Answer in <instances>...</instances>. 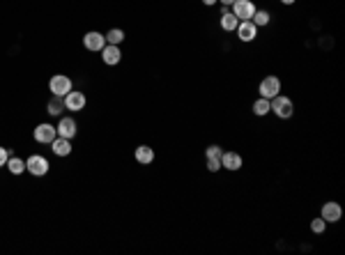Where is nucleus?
<instances>
[{
  "label": "nucleus",
  "mask_w": 345,
  "mask_h": 255,
  "mask_svg": "<svg viewBox=\"0 0 345 255\" xmlns=\"http://www.w3.org/2000/svg\"><path fill=\"white\" fill-rule=\"evenodd\" d=\"M106 37V44H120L122 39H125V32L120 30V28H113V30H108V35H104Z\"/></svg>",
  "instance_id": "nucleus-20"
},
{
  "label": "nucleus",
  "mask_w": 345,
  "mask_h": 255,
  "mask_svg": "<svg viewBox=\"0 0 345 255\" xmlns=\"http://www.w3.org/2000/svg\"><path fill=\"white\" fill-rule=\"evenodd\" d=\"M281 3H283V5H295L297 0H281Z\"/></svg>",
  "instance_id": "nucleus-28"
},
{
  "label": "nucleus",
  "mask_w": 345,
  "mask_h": 255,
  "mask_svg": "<svg viewBox=\"0 0 345 255\" xmlns=\"http://www.w3.org/2000/svg\"><path fill=\"white\" fill-rule=\"evenodd\" d=\"M237 25H240V19H237L233 12H225V14L221 16V28H223L225 32H235Z\"/></svg>",
  "instance_id": "nucleus-16"
},
{
  "label": "nucleus",
  "mask_w": 345,
  "mask_h": 255,
  "mask_svg": "<svg viewBox=\"0 0 345 255\" xmlns=\"http://www.w3.org/2000/svg\"><path fill=\"white\" fill-rule=\"evenodd\" d=\"M136 161H138V163H143V165H150L152 161H155V150H152V147H147V145L136 147Z\"/></svg>",
  "instance_id": "nucleus-15"
},
{
  "label": "nucleus",
  "mask_w": 345,
  "mask_h": 255,
  "mask_svg": "<svg viewBox=\"0 0 345 255\" xmlns=\"http://www.w3.org/2000/svg\"><path fill=\"white\" fill-rule=\"evenodd\" d=\"M7 168H10V173H14V175H21L25 170V161H21L19 156H10V159H7Z\"/></svg>",
  "instance_id": "nucleus-19"
},
{
  "label": "nucleus",
  "mask_w": 345,
  "mask_h": 255,
  "mask_svg": "<svg viewBox=\"0 0 345 255\" xmlns=\"http://www.w3.org/2000/svg\"><path fill=\"white\" fill-rule=\"evenodd\" d=\"M221 154H223V150H221L219 145H210V147H207V159H221Z\"/></svg>",
  "instance_id": "nucleus-23"
},
{
  "label": "nucleus",
  "mask_w": 345,
  "mask_h": 255,
  "mask_svg": "<svg viewBox=\"0 0 345 255\" xmlns=\"http://www.w3.org/2000/svg\"><path fill=\"white\" fill-rule=\"evenodd\" d=\"M235 32H237V37H240V41H253L255 37H258V28H255L251 21H240Z\"/></svg>",
  "instance_id": "nucleus-7"
},
{
  "label": "nucleus",
  "mask_w": 345,
  "mask_h": 255,
  "mask_svg": "<svg viewBox=\"0 0 345 255\" xmlns=\"http://www.w3.org/2000/svg\"><path fill=\"white\" fill-rule=\"evenodd\" d=\"M83 46H85L88 51H101V49L106 46V37L101 35V32L92 30V32H88V35L83 37Z\"/></svg>",
  "instance_id": "nucleus-10"
},
{
  "label": "nucleus",
  "mask_w": 345,
  "mask_h": 255,
  "mask_svg": "<svg viewBox=\"0 0 345 255\" xmlns=\"http://www.w3.org/2000/svg\"><path fill=\"white\" fill-rule=\"evenodd\" d=\"M253 113H255L258 117L267 115V113H270V99H265V97L255 99V101H253Z\"/></svg>",
  "instance_id": "nucleus-18"
},
{
  "label": "nucleus",
  "mask_w": 345,
  "mask_h": 255,
  "mask_svg": "<svg viewBox=\"0 0 345 255\" xmlns=\"http://www.w3.org/2000/svg\"><path fill=\"white\" fill-rule=\"evenodd\" d=\"M233 3H235V0H221V5H225V7H230Z\"/></svg>",
  "instance_id": "nucleus-27"
},
{
  "label": "nucleus",
  "mask_w": 345,
  "mask_h": 255,
  "mask_svg": "<svg viewBox=\"0 0 345 255\" xmlns=\"http://www.w3.org/2000/svg\"><path fill=\"white\" fill-rule=\"evenodd\" d=\"M207 168H210L212 173H216V170H221V159H207Z\"/></svg>",
  "instance_id": "nucleus-24"
},
{
  "label": "nucleus",
  "mask_w": 345,
  "mask_h": 255,
  "mask_svg": "<svg viewBox=\"0 0 345 255\" xmlns=\"http://www.w3.org/2000/svg\"><path fill=\"white\" fill-rule=\"evenodd\" d=\"M279 92H281V80L276 78V76H265V78L260 80V97L272 99V97H276Z\"/></svg>",
  "instance_id": "nucleus-5"
},
{
  "label": "nucleus",
  "mask_w": 345,
  "mask_h": 255,
  "mask_svg": "<svg viewBox=\"0 0 345 255\" xmlns=\"http://www.w3.org/2000/svg\"><path fill=\"white\" fill-rule=\"evenodd\" d=\"M340 216H343V209H340L338 202H325L322 205V219H325V223H338Z\"/></svg>",
  "instance_id": "nucleus-8"
},
{
  "label": "nucleus",
  "mask_w": 345,
  "mask_h": 255,
  "mask_svg": "<svg viewBox=\"0 0 345 255\" xmlns=\"http://www.w3.org/2000/svg\"><path fill=\"white\" fill-rule=\"evenodd\" d=\"M101 58H104L106 65H118V62H120V58H122V53H120V49H118L115 44H106L104 49H101Z\"/></svg>",
  "instance_id": "nucleus-13"
},
{
  "label": "nucleus",
  "mask_w": 345,
  "mask_h": 255,
  "mask_svg": "<svg viewBox=\"0 0 345 255\" xmlns=\"http://www.w3.org/2000/svg\"><path fill=\"white\" fill-rule=\"evenodd\" d=\"M7 159H10V152H7L5 147H0V168L7 165Z\"/></svg>",
  "instance_id": "nucleus-25"
},
{
  "label": "nucleus",
  "mask_w": 345,
  "mask_h": 255,
  "mask_svg": "<svg viewBox=\"0 0 345 255\" xmlns=\"http://www.w3.org/2000/svg\"><path fill=\"white\" fill-rule=\"evenodd\" d=\"M51 150H53L58 156H69V154H71V143H69L67 138L55 136V140L51 143Z\"/></svg>",
  "instance_id": "nucleus-14"
},
{
  "label": "nucleus",
  "mask_w": 345,
  "mask_h": 255,
  "mask_svg": "<svg viewBox=\"0 0 345 255\" xmlns=\"http://www.w3.org/2000/svg\"><path fill=\"white\" fill-rule=\"evenodd\" d=\"M242 156L237 154V152H223L221 154V165H223L225 170H240L242 168Z\"/></svg>",
  "instance_id": "nucleus-12"
},
{
  "label": "nucleus",
  "mask_w": 345,
  "mask_h": 255,
  "mask_svg": "<svg viewBox=\"0 0 345 255\" xmlns=\"http://www.w3.org/2000/svg\"><path fill=\"white\" fill-rule=\"evenodd\" d=\"M62 101H65V108L67 110H74V113H76V110H83L85 108V95H83V92H67V95L65 97H62Z\"/></svg>",
  "instance_id": "nucleus-6"
},
{
  "label": "nucleus",
  "mask_w": 345,
  "mask_h": 255,
  "mask_svg": "<svg viewBox=\"0 0 345 255\" xmlns=\"http://www.w3.org/2000/svg\"><path fill=\"white\" fill-rule=\"evenodd\" d=\"M230 7H233V14L240 21H251V16L255 14V5L251 0H235Z\"/></svg>",
  "instance_id": "nucleus-3"
},
{
  "label": "nucleus",
  "mask_w": 345,
  "mask_h": 255,
  "mask_svg": "<svg viewBox=\"0 0 345 255\" xmlns=\"http://www.w3.org/2000/svg\"><path fill=\"white\" fill-rule=\"evenodd\" d=\"M219 0H203V5H207V7H212V5H216Z\"/></svg>",
  "instance_id": "nucleus-26"
},
{
  "label": "nucleus",
  "mask_w": 345,
  "mask_h": 255,
  "mask_svg": "<svg viewBox=\"0 0 345 255\" xmlns=\"http://www.w3.org/2000/svg\"><path fill=\"white\" fill-rule=\"evenodd\" d=\"M270 110L276 117H281V120H288V117H292V113H295V106H292V99H288V97H283V95H276L270 99Z\"/></svg>",
  "instance_id": "nucleus-1"
},
{
  "label": "nucleus",
  "mask_w": 345,
  "mask_h": 255,
  "mask_svg": "<svg viewBox=\"0 0 345 255\" xmlns=\"http://www.w3.org/2000/svg\"><path fill=\"white\" fill-rule=\"evenodd\" d=\"M55 129H58V136H60V138L71 140V138L76 136V122H74V117H62L60 124L55 126Z\"/></svg>",
  "instance_id": "nucleus-11"
},
{
  "label": "nucleus",
  "mask_w": 345,
  "mask_h": 255,
  "mask_svg": "<svg viewBox=\"0 0 345 255\" xmlns=\"http://www.w3.org/2000/svg\"><path fill=\"white\" fill-rule=\"evenodd\" d=\"M270 19L272 16H270V12L267 10H255V14L251 16V23H253L255 28H262V25L270 23Z\"/></svg>",
  "instance_id": "nucleus-17"
},
{
  "label": "nucleus",
  "mask_w": 345,
  "mask_h": 255,
  "mask_svg": "<svg viewBox=\"0 0 345 255\" xmlns=\"http://www.w3.org/2000/svg\"><path fill=\"white\" fill-rule=\"evenodd\" d=\"M62 106H65V101H60V97H55V99L49 104V113H51V115H60Z\"/></svg>",
  "instance_id": "nucleus-21"
},
{
  "label": "nucleus",
  "mask_w": 345,
  "mask_h": 255,
  "mask_svg": "<svg viewBox=\"0 0 345 255\" xmlns=\"http://www.w3.org/2000/svg\"><path fill=\"white\" fill-rule=\"evenodd\" d=\"M325 228H327V223H325V219H313L311 221V230L315 232V235H322V232H325Z\"/></svg>",
  "instance_id": "nucleus-22"
},
{
  "label": "nucleus",
  "mask_w": 345,
  "mask_h": 255,
  "mask_svg": "<svg viewBox=\"0 0 345 255\" xmlns=\"http://www.w3.org/2000/svg\"><path fill=\"white\" fill-rule=\"evenodd\" d=\"M49 88H51V92H53V97H65L67 92L71 90V80H69V76L55 74L53 78H51Z\"/></svg>",
  "instance_id": "nucleus-4"
},
{
  "label": "nucleus",
  "mask_w": 345,
  "mask_h": 255,
  "mask_svg": "<svg viewBox=\"0 0 345 255\" xmlns=\"http://www.w3.org/2000/svg\"><path fill=\"white\" fill-rule=\"evenodd\" d=\"M25 170H28L30 175H35V177H42V175L49 173V161H46L42 154H32L30 159L25 161Z\"/></svg>",
  "instance_id": "nucleus-2"
},
{
  "label": "nucleus",
  "mask_w": 345,
  "mask_h": 255,
  "mask_svg": "<svg viewBox=\"0 0 345 255\" xmlns=\"http://www.w3.org/2000/svg\"><path fill=\"white\" fill-rule=\"evenodd\" d=\"M55 136H58V129H55L53 124H40L35 129V140L37 143H53L55 140Z\"/></svg>",
  "instance_id": "nucleus-9"
}]
</instances>
